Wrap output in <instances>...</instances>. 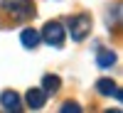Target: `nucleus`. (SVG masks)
I'll list each match as a JSON object with an SVG mask.
<instances>
[{
	"instance_id": "f257e3e1",
	"label": "nucleus",
	"mask_w": 123,
	"mask_h": 113,
	"mask_svg": "<svg viewBox=\"0 0 123 113\" xmlns=\"http://www.w3.org/2000/svg\"><path fill=\"white\" fill-rule=\"evenodd\" d=\"M3 7L15 20H27V17L35 15V3L32 0H3Z\"/></svg>"
},
{
	"instance_id": "f03ea898",
	"label": "nucleus",
	"mask_w": 123,
	"mask_h": 113,
	"mask_svg": "<svg viewBox=\"0 0 123 113\" xmlns=\"http://www.w3.org/2000/svg\"><path fill=\"white\" fill-rule=\"evenodd\" d=\"M64 35H67V30L62 27L57 20H49L39 37H42L47 44H52V47H62V44H64Z\"/></svg>"
},
{
	"instance_id": "7ed1b4c3",
	"label": "nucleus",
	"mask_w": 123,
	"mask_h": 113,
	"mask_svg": "<svg viewBox=\"0 0 123 113\" xmlns=\"http://www.w3.org/2000/svg\"><path fill=\"white\" fill-rule=\"evenodd\" d=\"M89 30H91V17L89 15H74L69 20V32H71V39L74 42H81L86 35H89Z\"/></svg>"
},
{
	"instance_id": "20e7f679",
	"label": "nucleus",
	"mask_w": 123,
	"mask_h": 113,
	"mask_svg": "<svg viewBox=\"0 0 123 113\" xmlns=\"http://www.w3.org/2000/svg\"><path fill=\"white\" fill-rule=\"evenodd\" d=\"M25 101H27V106L32 108V111H39L44 106V101H47V94L42 89H30L27 91V96H25Z\"/></svg>"
},
{
	"instance_id": "39448f33",
	"label": "nucleus",
	"mask_w": 123,
	"mask_h": 113,
	"mask_svg": "<svg viewBox=\"0 0 123 113\" xmlns=\"http://www.w3.org/2000/svg\"><path fill=\"white\" fill-rule=\"evenodd\" d=\"M0 106H3L5 111H20V96L15 94V91H3V96H0Z\"/></svg>"
},
{
	"instance_id": "423d86ee",
	"label": "nucleus",
	"mask_w": 123,
	"mask_h": 113,
	"mask_svg": "<svg viewBox=\"0 0 123 113\" xmlns=\"http://www.w3.org/2000/svg\"><path fill=\"white\" fill-rule=\"evenodd\" d=\"M96 89H98V94H104V96H111V94H113V96L121 101V91L116 89V84H113L111 79H98V81H96Z\"/></svg>"
},
{
	"instance_id": "0eeeda50",
	"label": "nucleus",
	"mask_w": 123,
	"mask_h": 113,
	"mask_svg": "<svg viewBox=\"0 0 123 113\" xmlns=\"http://www.w3.org/2000/svg\"><path fill=\"white\" fill-rule=\"evenodd\" d=\"M20 39H22V44L27 47V49H35L37 44H39V32L37 30H32V27H27V30H22V35H20Z\"/></svg>"
},
{
	"instance_id": "6e6552de",
	"label": "nucleus",
	"mask_w": 123,
	"mask_h": 113,
	"mask_svg": "<svg viewBox=\"0 0 123 113\" xmlns=\"http://www.w3.org/2000/svg\"><path fill=\"white\" fill-rule=\"evenodd\" d=\"M59 86H62V79L54 76V74H47L42 79V91H44V94H57Z\"/></svg>"
},
{
	"instance_id": "1a4fd4ad",
	"label": "nucleus",
	"mask_w": 123,
	"mask_h": 113,
	"mask_svg": "<svg viewBox=\"0 0 123 113\" xmlns=\"http://www.w3.org/2000/svg\"><path fill=\"white\" fill-rule=\"evenodd\" d=\"M96 64H98L101 69L113 66V64H116V52H111V49H101L98 57H96Z\"/></svg>"
},
{
	"instance_id": "9d476101",
	"label": "nucleus",
	"mask_w": 123,
	"mask_h": 113,
	"mask_svg": "<svg viewBox=\"0 0 123 113\" xmlns=\"http://www.w3.org/2000/svg\"><path fill=\"white\" fill-rule=\"evenodd\" d=\"M59 111H62V113H79L81 108H79V103H74V101H67V103L62 106Z\"/></svg>"
}]
</instances>
